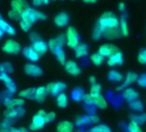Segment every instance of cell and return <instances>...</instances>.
Here are the masks:
<instances>
[{
  "label": "cell",
  "instance_id": "4316f807",
  "mask_svg": "<svg viewBox=\"0 0 146 132\" xmlns=\"http://www.w3.org/2000/svg\"><path fill=\"white\" fill-rule=\"evenodd\" d=\"M57 132H73L74 124L70 121H62L57 125Z\"/></svg>",
  "mask_w": 146,
  "mask_h": 132
},
{
  "label": "cell",
  "instance_id": "52a82bcc",
  "mask_svg": "<svg viewBox=\"0 0 146 132\" xmlns=\"http://www.w3.org/2000/svg\"><path fill=\"white\" fill-rule=\"evenodd\" d=\"M47 44H48L49 49L52 52H54L56 49H58V48H63V47L66 44L65 36L63 34L58 35V36L50 39L49 42H47Z\"/></svg>",
  "mask_w": 146,
  "mask_h": 132
},
{
  "label": "cell",
  "instance_id": "60d3db41",
  "mask_svg": "<svg viewBox=\"0 0 146 132\" xmlns=\"http://www.w3.org/2000/svg\"><path fill=\"white\" fill-rule=\"evenodd\" d=\"M101 92H102V86L100 84H98L97 82L91 85L90 86V95H98V94H101Z\"/></svg>",
  "mask_w": 146,
  "mask_h": 132
},
{
  "label": "cell",
  "instance_id": "b9f144b4",
  "mask_svg": "<svg viewBox=\"0 0 146 132\" xmlns=\"http://www.w3.org/2000/svg\"><path fill=\"white\" fill-rule=\"evenodd\" d=\"M127 131L128 132H143L140 129V126L133 122H130L127 125Z\"/></svg>",
  "mask_w": 146,
  "mask_h": 132
},
{
  "label": "cell",
  "instance_id": "bcb514c9",
  "mask_svg": "<svg viewBox=\"0 0 146 132\" xmlns=\"http://www.w3.org/2000/svg\"><path fill=\"white\" fill-rule=\"evenodd\" d=\"M137 85L142 88H146V73L141 74L137 81Z\"/></svg>",
  "mask_w": 146,
  "mask_h": 132
},
{
  "label": "cell",
  "instance_id": "603a6c76",
  "mask_svg": "<svg viewBox=\"0 0 146 132\" xmlns=\"http://www.w3.org/2000/svg\"><path fill=\"white\" fill-rule=\"evenodd\" d=\"M48 95L47 90L46 86H39L35 88V100L38 103H43Z\"/></svg>",
  "mask_w": 146,
  "mask_h": 132
},
{
  "label": "cell",
  "instance_id": "4dcf8cb0",
  "mask_svg": "<svg viewBox=\"0 0 146 132\" xmlns=\"http://www.w3.org/2000/svg\"><path fill=\"white\" fill-rule=\"evenodd\" d=\"M119 30L122 36H127L129 35V26L125 16H122L119 19Z\"/></svg>",
  "mask_w": 146,
  "mask_h": 132
},
{
  "label": "cell",
  "instance_id": "4fadbf2b",
  "mask_svg": "<svg viewBox=\"0 0 146 132\" xmlns=\"http://www.w3.org/2000/svg\"><path fill=\"white\" fill-rule=\"evenodd\" d=\"M138 77L139 76L136 73H134V72H129V73H127V74H126L124 81L121 83L120 86H119L116 88V91H118V92H120L121 91L122 92L123 90H125V88H127L130 85L133 84L134 82H137V80H138Z\"/></svg>",
  "mask_w": 146,
  "mask_h": 132
},
{
  "label": "cell",
  "instance_id": "44dd1931",
  "mask_svg": "<svg viewBox=\"0 0 146 132\" xmlns=\"http://www.w3.org/2000/svg\"><path fill=\"white\" fill-rule=\"evenodd\" d=\"M0 28L5 31V34L11 36H15L17 33L16 29L11 23H9L6 20H5L1 14H0Z\"/></svg>",
  "mask_w": 146,
  "mask_h": 132
},
{
  "label": "cell",
  "instance_id": "c3c4849f",
  "mask_svg": "<svg viewBox=\"0 0 146 132\" xmlns=\"http://www.w3.org/2000/svg\"><path fill=\"white\" fill-rule=\"evenodd\" d=\"M84 102L88 106H95L94 105V98L90 94H85V97L84 98Z\"/></svg>",
  "mask_w": 146,
  "mask_h": 132
},
{
  "label": "cell",
  "instance_id": "db71d44e",
  "mask_svg": "<svg viewBox=\"0 0 146 132\" xmlns=\"http://www.w3.org/2000/svg\"><path fill=\"white\" fill-rule=\"evenodd\" d=\"M89 80H90V83L91 85H93V84L96 83V77H95V76H90V79H89Z\"/></svg>",
  "mask_w": 146,
  "mask_h": 132
},
{
  "label": "cell",
  "instance_id": "277c9868",
  "mask_svg": "<svg viewBox=\"0 0 146 132\" xmlns=\"http://www.w3.org/2000/svg\"><path fill=\"white\" fill-rule=\"evenodd\" d=\"M1 49L6 54L15 55L20 53V51L22 50V48L18 42L13 39H8L4 42V44L1 47Z\"/></svg>",
  "mask_w": 146,
  "mask_h": 132
},
{
  "label": "cell",
  "instance_id": "f5cc1de1",
  "mask_svg": "<svg viewBox=\"0 0 146 132\" xmlns=\"http://www.w3.org/2000/svg\"><path fill=\"white\" fill-rule=\"evenodd\" d=\"M82 1L85 4H90V5H93V4H96L98 0H82Z\"/></svg>",
  "mask_w": 146,
  "mask_h": 132
},
{
  "label": "cell",
  "instance_id": "8d00e7d4",
  "mask_svg": "<svg viewBox=\"0 0 146 132\" xmlns=\"http://www.w3.org/2000/svg\"><path fill=\"white\" fill-rule=\"evenodd\" d=\"M105 60V58L100 54L98 52L97 53H94L90 55V61L95 65L96 67H99V66L102 65V63L104 62Z\"/></svg>",
  "mask_w": 146,
  "mask_h": 132
},
{
  "label": "cell",
  "instance_id": "cb8c5ba5",
  "mask_svg": "<svg viewBox=\"0 0 146 132\" xmlns=\"http://www.w3.org/2000/svg\"><path fill=\"white\" fill-rule=\"evenodd\" d=\"M108 79L109 81H112L113 83H121L124 81L125 78H124V75L118 70H111L108 72Z\"/></svg>",
  "mask_w": 146,
  "mask_h": 132
},
{
  "label": "cell",
  "instance_id": "f6af8a7d",
  "mask_svg": "<svg viewBox=\"0 0 146 132\" xmlns=\"http://www.w3.org/2000/svg\"><path fill=\"white\" fill-rule=\"evenodd\" d=\"M137 60L143 65H146V49H143L138 53Z\"/></svg>",
  "mask_w": 146,
  "mask_h": 132
},
{
  "label": "cell",
  "instance_id": "6f0895ef",
  "mask_svg": "<svg viewBox=\"0 0 146 132\" xmlns=\"http://www.w3.org/2000/svg\"><path fill=\"white\" fill-rule=\"evenodd\" d=\"M22 129H23V132H29V131L28 129H26L25 128H22Z\"/></svg>",
  "mask_w": 146,
  "mask_h": 132
},
{
  "label": "cell",
  "instance_id": "7c38bea8",
  "mask_svg": "<svg viewBox=\"0 0 146 132\" xmlns=\"http://www.w3.org/2000/svg\"><path fill=\"white\" fill-rule=\"evenodd\" d=\"M53 23L58 28H64L70 23V16L66 11H61L54 17Z\"/></svg>",
  "mask_w": 146,
  "mask_h": 132
},
{
  "label": "cell",
  "instance_id": "9c48e42d",
  "mask_svg": "<svg viewBox=\"0 0 146 132\" xmlns=\"http://www.w3.org/2000/svg\"><path fill=\"white\" fill-rule=\"evenodd\" d=\"M29 7V4L27 0H11V10L16 11L21 15V17L23 13Z\"/></svg>",
  "mask_w": 146,
  "mask_h": 132
},
{
  "label": "cell",
  "instance_id": "7bdbcfd3",
  "mask_svg": "<svg viewBox=\"0 0 146 132\" xmlns=\"http://www.w3.org/2000/svg\"><path fill=\"white\" fill-rule=\"evenodd\" d=\"M19 25H20V29L24 32H29L32 28V24L29 23L28 22H26L23 19H21L19 21Z\"/></svg>",
  "mask_w": 146,
  "mask_h": 132
},
{
  "label": "cell",
  "instance_id": "83f0119b",
  "mask_svg": "<svg viewBox=\"0 0 146 132\" xmlns=\"http://www.w3.org/2000/svg\"><path fill=\"white\" fill-rule=\"evenodd\" d=\"M0 132H23V129L14 128L10 122L4 120L0 122Z\"/></svg>",
  "mask_w": 146,
  "mask_h": 132
},
{
  "label": "cell",
  "instance_id": "5bb4252c",
  "mask_svg": "<svg viewBox=\"0 0 146 132\" xmlns=\"http://www.w3.org/2000/svg\"><path fill=\"white\" fill-rule=\"evenodd\" d=\"M46 120H45V117H42L39 114H35L33 118H32V121L29 124V129L32 130V131H37V130H40L41 129L45 124H46Z\"/></svg>",
  "mask_w": 146,
  "mask_h": 132
},
{
  "label": "cell",
  "instance_id": "836d02e7",
  "mask_svg": "<svg viewBox=\"0 0 146 132\" xmlns=\"http://www.w3.org/2000/svg\"><path fill=\"white\" fill-rule=\"evenodd\" d=\"M52 54H54V56L56 57L57 60L61 64V65H64L66 63L67 60H66V55H65V53H64V48H58V49H56L54 52H52Z\"/></svg>",
  "mask_w": 146,
  "mask_h": 132
},
{
  "label": "cell",
  "instance_id": "d6986e66",
  "mask_svg": "<svg viewBox=\"0 0 146 132\" xmlns=\"http://www.w3.org/2000/svg\"><path fill=\"white\" fill-rule=\"evenodd\" d=\"M107 63L111 68L115 67V66H121L124 63V55L122 52L118 51L115 54H112L110 57L108 58Z\"/></svg>",
  "mask_w": 146,
  "mask_h": 132
},
{
  "label": "cell",
  "instance_id": "8992f818",
  "mask_svg": "<svg viewBox=\"0 0 146 132\" xmlns=\"http://www.w3.org/2000/svg\"><path fill=\"white\" fill-rule=\"evenodd\" d=\"M100 119L96 115H86V116H78L75 119V123L77 126L90 125V124H98Z\"/></svg>",
  "mask_w": 146,
  "mask_h": 132
},
{
  "label": "cell",
  "instance_id": "f1b7e54d",
  "mask_svg": "<svg viewBox=\"0 0 146 132\" xmlns=\"http://www.w3.org/2000/svg\"><path fill=\"white\" fill-rule=\"evenodd\" d=\"M121 36H121L119 28L107 29V30L104 31V36H103V37L108 39V40H116V39L121 37Z\"/></svg>",
  "mask_w": 146,
  "mask_h": 132
},
{
  "label": "cell",
  "instance_id": "d4e9b609",
  "mask_svg": "<svg viewBox=\"0 0 146 132\" xmlns=\"http://www.w3.org/2000/svg\"><path fill=\"white\" fill-rule=\"evenodd\" d=\"M94 98V105L101 110H104L107 109L108 106V101L106 100V98H104L103 95L102 94H98V95H91Z\"/></svg>",
  "mask_w": 146,
  "mask_h": 132
},
{
  "label": "cell",
  "instance_id": "5b68a950",
  "mask_svg": "<svg viewBox=\"0 0 146 132\" xmlns=\"http://www.w3.org/2000/svg\"><path fill=\"white\" fill-rule=\"evenodd\" d=\"M25 112L26 111L23 107H17L14 109H7L4 112L5 120L12 123L14 121H17V119L23 117L24 116Z\"/></svg>",
  "mask_w": 146,
  "mask_h": 132
},
{
  "label": "cell",
  "instance_id": "ffe728a7",
  "mask_svg": "<svg viewBox=\"0 0 146 132\" xmlns=\"http://www.w3.org/2000/svg\"><path fill=\"white\" fill-rule=\"evenodd\" d=\"M122 97L125 101L130 103V102H132L134 100L138 99L139 93L134 88L127 87V88H125V90L122 91Z\"/></svg>",
  "mask_w": 146,
  "mask_h": 132
},
{
  "label": "cell",
  "instance_id": "680465c9",
  "mask_svg": "<svg viewBox=\"0 0 146 132\" xmlns=\"http://www.w3.org/2000/svg\"><path fill=\"white\" fill-rule=\"evenodd\" d=\"M71 1H74V0H71Z\"/></svg>",
  "mask_w": 146,
  "mask_h": 132
},
{
  "label": "cell",
  "instance_id": "74e56055",
  "mask_svg": "<svg viewBox=\"0 0 146 132\" xmlns=\"http://www.w3.org/2000/svg\"><path fill=\"white\" fill-rule=\"evenodd\" d=\"M129 107H130V109H131L132 111H137V112H142L143 111V109H144L143 102L138 100V99L134 100L132 102H130L129 103Z\"/></svg>",
  "mask_w": 146,
  "mask_h": 132
},
{
  "label": "cell",
  "instance_id": "6da1fadb",
  "mask_svg": "<svg viewBox=\"0 0 146 132\" xmlns=\"http://www.w3.org/2000/svg\"><path fill=\"white\" fill-rule=\"evenodd\" d=\"M97 23L103 30L116 29L119 26V18L112 11H106L99 17Z\"/></svg>",
  "mask_w": 146,
  "mask_h": 132
},
{
  "label": "cell",
  "instance_id": "f907efd6",
  "mask_svg": "<svg viewBox=\"0 0 146 132\" xmlns=\"http://www.w3.org/2000/svg\"><path fill=\"white\" fill-rule=\"evenodd\" d=\"M29 40L32 42V43H33V42H37V41H40V40L42 39L41 36H40V35L38 34L37 32H31V33H29Z\"/></svg>",
  "mask_w": 146,
  "mask_h": 132
},
{
  "label": "cell",
  "instance_id": "7402d4cb",
  "mask_svg": "<svg viewBox=\"0 0 146 132\" xmlns=\"http://www.w3.org/2000/svg\"><path fill=\"white\" fill-rule=\"evenodd\" d=\"M32 48L40 54V55H42L44 54H46L47 52V50L49 49L48 48V44L43 41L42 39L40 40V41H37L35 42H33L32 43Z\"/></svg>",
  "mask_w": 146,
  "mask_h": 132
},
{
  "label": "cell",
  "instance_id": "30bf717a",
  "mask_svg": "<svg viewBox=\"0 0 146 132\" xmlns=\"http://www.w3.org/2000/svg\"><path fill=\"white\" fill-rule=\"evenodd\" d=\"M24 73L31 77H40L43 74V70L38 65L29 62L24 66Z\"/></svg>",
  "mask_w": 146,
  "mask_h": 132
},
{
  "label": "cell",
  "instance_id": "d6a6232c",
  "mask_svg": "<svg viewBox=\"0 0 146 132\" xmlns=\"http://www.w3.org/2000/svg\"><path fill=\"white\" fill-rule=\"evenodd\" d=\"M35 88H28L19 92V97L23 99H35Z\"/></svg>",
  "mask_w": 146,
  "mask_h": 132
},
{
  "label": "cell",
  "instance_id": "ee69618b",
  "mask_svg": "<svg viewBox=\"0 0 146 132\" xmlns=\"http://www.w3.org/2000/svg\"><path fill=\"white\" fill-rule=\"evenodd\" d=\"M49 3H50V0H31V4L34 7L48 5Z\"/></svg>",
  "mask_w": 146,
  "mask_h": 132
},
{
  "label": "cell",
  "instance_id": "8fae6325",
  "mask_svg": "<svg viewBox=\"0 0 146 132\" xmlns=\"http://www.w3.org/2000/svg\"><path fill=\"white\" fill-rule=\"evenodd\" d=\"M0 80H1L5 84V86L6 87V90H7V92H9L10 95L16 93V92H17V85L12 80V79L9 76V74H0Z\"/></svg>",
  "mask_w": 146,
  "mask_h": 132
},
{
  "label": "cell",
  "instance_id": "816d5d0a",
  "mask_svg": "<svg viewBox=\"0 0 146 132\" xmlns=\"http://www.w3.org/2000/svg\"><path fill=\"white\" fill-rule=\"evenodd\" d=\"M118 10L121 13H125V11H126V5H125V4L123 3V2H120L118 5Z\"/></svg>",
  "mask_w": 146,
  "mask_h": 132
},
{
  "label": "cell",
  "instance_id": "e575fe53",
  "mask_svg": "<svg viewBox=\"0 0 146 132\" xmlns=\"http://www.w3.org/2000/svg\"><path fill=\"white\" fill-rule=\"evenodd\" d=\"M56 104L59 108H65L68 105V97L65 93H60L56 97Z\"/></svg>",
  "mask_w": 146,
  "mask_h": 132
},
{
  "label": "cell",
  "instance_id": "f546056e",
  "mask_svg": "<svg viewBox=\"0 0 146 132\" xmlns=\"http://www.w3.org/2000/svg\"><path fill=\"white\" fill-rule=\"evenodd\" d=\"M103 36H104L103 29L99 25L98 23H96V25L93 28V30H92V35H91L92 39L94 41H99L103 37Z\"/></svg>",
  "mask_w": 146,
  "mask_h": 132
},
{
  "label": "cell",
  "instance_id": "3957f363",
  "mask_svg": "<svg viewBox=\"0 0 146 132\" xmlns=\"http://www.w3.org/2000/svg\"><path fill=\"white\" fill-rule=\"evenodd\" d=\"M65 38H66V45L70 48L75 49L78 45L80 43V36L78 32V30L73 27L69 26L65 31Z\"/></svg>",
  "mask_w": 146,
  "mask_h": 132
},
{
  "label": "cell",
  "instance_id": "ba28073f",
  "mask_svg": "<svg viewBox=\"0 0 146 132\" xmlns=\"http://www.w3.org/2000/svg\"><path fill=\"white\" fill-rule=\"evenodd\" d=\"M48 94H51L52 96H58L60 93H63V92L66 89V85L64 82L58 81V82H52L49 83L46 86Z\"/></svg>",
  "mask_w": 146,
  "mask_h": 132
},
{
  "label": "cell",
  "instance_id": "681fc988",
  "mask_svg": "<svg viewBox=\"0 0 146 132\" xmlns=\"http://www.w3.org/2000/svg\"><path fill=\"white\" fill-rule=\"evenodd\" d=\"M55 118H56V114L53 111L46 112V114L45 116V120H46V123L53 122L55 120Z\"/></svg>",
  "mask_w": 146,
  "mask_h": 132
},
{
  "label": "cell",
  "instance_id": "f35d334b",
  "mask_svg": "<svg viewBox=\"0 0 146 132\" xmlns=\"http://www.w3.org/2000/svg\"><path fill=\"white\" fill-rule=\"evenodd\" d=\"M13 72V66L10 62L0 63V74H10Z\"/></svg>",
  "mask_w": 146,
  "mask_h": 132
},
{
  "label": "cell",
  "instance_id": "484cf974",
  "mask_svg": "<svg viewBox=\"0 0 146 132\" xmlns=\"http://www.w3.org/2000/svg\"><path fill=\"white\" fill-rule=\"evenodd\" d=\"M74 50H75V56L78 59L84 58L87 56L89 54V47L86 43H79Z\"/></svg>",
  "mask_w": 146,
  "mask_h": 132
},
{
  "label": "cell",
  "instance_id": "9f6ffc18",
  "mask_svg": "<svg viewBox=\"0 0 146 132\" xmlns=\"http://www.w3.org/2000/svg\"><path fill=\"white\" fill-rule=\"evenodd\" d=\"M5 31L1 29V28H0V39H1L3 36H4V35H5Z\"/></svg>",
  "mask_w": 146,
  "mask_h": 132
},
{
  "label": "cell",
  "instance_id": "ab89813d",
  "mask_svg": "<svg viewBox=\"0 0 146 132\" xmlns=\"http://www.w3.org/2000/svg\"><path fill=\"white\" fill-rule=\"evenodd\" d=\"M88 132H112V130L108 125L101 123L93 126Z\"/></svg>",
  "mask_w": 146,
  "mask_h": 132
},
{
  "label": "cell",
  "instance_id": "ac0fdd59",
  "mask_svg": "<svg viewBox=\"0 0 146 132\" xmlns=\"http://www.w3.org/2000/svg\"><path fill=\"white\" fill-rule=\"evenodd\" d=\"M24 99L22 98H12L11 96H7L4 98V105L7 109H14L17 107H23L24 105Z\"/></svg>",
  "mask_w": 146,
  "mask_h": 132
},
{
  "label": "cell",
  "instance_id": "11a10c76",
  "mask_svg": "<svg viewBox=\"0 0 146 132\" xmlns=\"http://www.w3.org/2000/svg\"><path fill=\"white\" fill-rule=\"evenodd\" d=\"M37 114H39V115H40V116H42V117H45L46 114V112L44 110H40V111L37 112Z\"/></svg>",
  "mask_w": 146,
  "mask_h": 132
},
{
  "label": "cell",
  "instance_id": "7a4b0ae2",
  "mask_svg": "<svg viewBox=\"0 0 146 132\" xmlns=\"http://www.w3.org/2000/svg\"><path fill=\"white\" fill-rule=\"evenodd\" d=\"M46 18H47V17L45 13L36 10L35 8L29 7L28 10H26L23 13L21 19H23L33 25L35 23H36L38 21H45V20H46Z\"/></svg>",
  "mask_w": 146,
  "mask_h": 132
},
{
  "label": "cell",
  "instance_id": "e0dca14e",
  "mask_svg": "<svg viewBox=\"0 0 146 132\" xmlns=\"http://www.w3.org/2000/svg\"><path fill=\"white\" fill-rule=\"evenodd\" d=\"M22 53H23V56L32 63L37 62L40 57V55L32 48V46L31 47H25L24 48H23Z\"/></svg>",
  "mask_w": 146,
  "mask_h": 132
},
{
  "label": "cell",
  "instance_id": "2e32d148",
  "mask_svg": "<svg viewBox=\"0 0 146 132\" xmlns=\"http://www.w3.org/2000/svg\"><path fill=\"white\" fill-rule=\"evenodd\" d=\"M119 51V49L113 45V44H110V43H105V44H102L100 46L99 49H98V53L100 54H102L104 58L105 57H110L112 54H115L116 52Z\"/></svg>",
  "mask_w": 146,
  "mask_h": 132
},
{
  "label": "cell",
  "instance_id": "1f68e13d",
  "mask_svg": "<svg viewBox=\"0 0 146 132\" xmlns=\"http://www.w3.org/2000/svg\"><path fill=\"white\" fill-rule=\"evenodd\" d=\"M85 97V93L83 89L81 88H76L73 90L71 92V98L75 102H81L84 101V98Z\"/></svg>",
  "mask_w": 146,
  "mask_h": 132
},
{
  "label": "cell",
  "instance_id": "7dc6e473",
  "mask_svg": "<svg viewBox=\"0 0 146 132\" xmlns=\"http://www.w3.org/2000/svg\"><path fill=\"white\" fill-rule=\"evenodd\" d=\"M8 17L10 19L13 20V21H20L22 17L21 15H19L18 13H17L16 11H12V10H10L9 12H8Z\"/></svg>",
  "mask_w": 146,
  "mask_h": 132
},
{
  "label": "cell",
  "instance_id": "d590c367",
  "mask_svg": "<svg viewBox=\"0 0 146 132\" xmlns=\"http://www.w3.org/2000/svg\"><path fill=\"white\" fill-rule=\"evenodd\" d=\"M131 122H133L137 123V125H142L146 123V114L141 113V114H135L131 116Z\"/></svg>",
  "mask_w": 146,
  "mask_h": 132
},
{
  "label": "cell",
  "instance_id": "9a60e30c",
  "mask_svg": "<svg viewBox=\"0 0 146 132\" xmlns=\"http://www.w3.org/2000/svg\"><path fill=\"white\" fill-rule=\"evenodd\" d=\"M64 69L71 76H78L81 74V68L78 64L74 60H67L64 64Z\"/></svg>",
  "mask_w": 146,
  "mask_h": 132
}]
</instances>
